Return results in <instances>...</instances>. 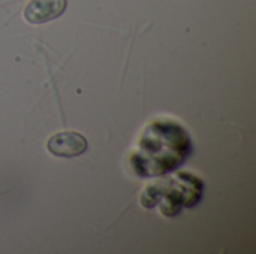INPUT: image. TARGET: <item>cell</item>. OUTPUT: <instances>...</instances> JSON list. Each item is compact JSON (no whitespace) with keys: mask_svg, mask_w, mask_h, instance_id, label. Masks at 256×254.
I'll list each match as a JSON object with an SVG mask.
<instances>
[{"mask_svg":"<svg viewBox=\"0 0 256 254\" xmlns=\"http://www.w3.org/2000/svg\"><path fill=\"white\" fill-rule=\"evenodd\" d=\"M68 6V0H32L24 9L26 21L45 24L58 18Z\"/></svg>","mask_w":256,"mask_h":254,"instance_id":"obj_4","label":"cell"},{"mask_svg":"<svg viewBox=\"0 0 256 254\" xmlns=\"http://www.w3.org/2000/svg\"><path fill=\"white\" fill-rule=\"evenodd\" d=\"M150 189L160 192L165 198V204H168L165 214H176L180 211L182 207H192L200 201L202 184L198 178L192 177L190 174H178L176 178L165 181L160 186H150Z\"/></svg>","mask_w":256,"mask_h":254,"instance_id":"obj_2","label":"cell"},{"mask_svg":"<svg viewBox=\"0 0 256 254\" xmlns=\"http://www.w3.org/2000/svg\"><path fill=\"white\" fill-rule=\"evenodd\" d=\"M186 129L174 121H154L141 136L132 165L141 177H162L178 168L190 154Z\"/></svg>","mask_w":256,"mask_h":254,"instance_id":"obj_1","label":"cell"},{"mask_svg":"<svg viewBox=\"0 0 256 254\" xmlns=\"http://www.w3.org/2000/svg\"><path fill=\"white\" fill-rule=\"evenodd\" d=\"M87 139L74 130H64L52 135L48 142L46 148L52 156L57 157H76L87 151Z\"/></svg>","mask_w":256,"mask_h":254,"instance_id":"obj_3","label":"cell"}]
</instances>
